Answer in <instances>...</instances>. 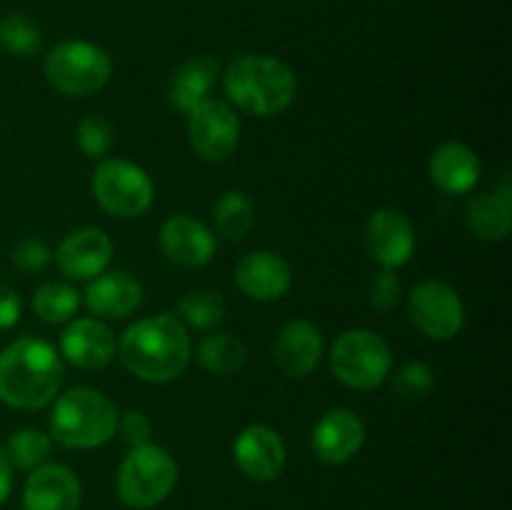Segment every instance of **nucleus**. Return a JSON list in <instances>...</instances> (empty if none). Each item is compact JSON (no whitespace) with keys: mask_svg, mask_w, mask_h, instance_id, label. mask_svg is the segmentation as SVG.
Segmentation results:
<instances>
[{"mask_svg":"<svg viewBox=\"0 0 512 510\" xmlns=\"http://www.w3.org/2000/svg\"><path fill=\"white\" fill-rule=\"evenodd\" d=\"M218 78V60L210 58V55H193L185 63H180L170 78V103L175 105V110L188 115L203 100H208V93L215 88Z\"/></svg>","mask_w":512,"mask_h":510,"instance_id":"nucleus-22","label":"nucleus"},{"mask_svg":"<svg viewBox=\"0 0 512 510\" xmlns=\"http://www.w3.org/2000/svg\"><path fill=\"white\" fill-rule=\"evenodd\" d=\"M78 145L85 158H105L110 145H113V125L100 115H88L78 125Z\"/></svg>","mask_w":512,"mask_h":510,"instance_id":"nucleus-30","label":"nucleus"},{"mask_svg":"<svg viewBox=\"0 0 512 510\" xmlns=\"http://www.w3.org/2000/svg\"><path fill=\"white\" fill-rule=\"evenodd\" d=\"M140 300H143V285L125 270H105L90 280L83 295V303L88 305L90 313L105 320L128 318L138 310Z\"/></svg>","mask_w":512,"mask_h":510,"instance_id":"nucleus-20","label":"nucleus"},{"mask_svg":"<svg viewBox=\"0 0 512 510\" xmlns=\"http://www.w3.org/2000/svg\"><path fill=\"white\" fill-rule=\"evenodd\" d=\"M60 350L65 360L80 370H100L118 353L113 330L95 318H78L60 335Z\"/></svg>","mask_w":512,"mask_h":510,"instance_id":"nucleus-18","label":"nucleus"},{"mask_svg":"<svg viewBox=\"0 0 512 510\" xmlns=\"http://www.w3.org/2000/svg\"><path fill=\"white\" fill-rule=\"evenodd\" d=\"M230 103L255 118L280 115L293 105L298 78L293 68L273 55H240L223 73Z\"/></svg>","mask_w":512,"mask_h":510,"instance_id":"nucleus-3","label":"nucleus"},{"mask_svg":"<svg viewBox=\"0 0 512 510\" xmlns=\"http://www.w3.org/2000/svg\"><path fill=\"white\" fill-rule=\"evenodd\" d=\"M10 490H13V463L5 448H0V505L10 498Z\"/></svg>","mask_w":512,"mask_h":510,"instance_id":"nucleus-36","label":"nucleus"},{"mask_svg":"<svg viewBox=\"0 0 512 510\" xmlns=\"http://www.w3.org/2000/svg\"><path fill=\"white\" fill-rule=\"evenodd\" d=\"M365 248L383 270H395L413 258L415 228L398 208H380L365 223Z\"/></svg>","mask_w":512,"mask_h":510,"instance_id":"nucleus-11","label":"nucleus"},{"mask_svg":"<svg viewBox=\"0 0 512 510\" xmlns=\"http://www.w3.org/2000/svg\"><path fill=\"white\" fill-rule=\"evenodd\" d=\"M65 380L58 350L23 335L0 350V400L15 410H40L60 395Z\"/></svg>","mask_w":512,"mask_h":510,"instance_id":"nucleus-1","label":"nucleus"},{"mask_svg":"<svg viewBox=\"0 0 512 510\" xmlns=\"http://www.w3.org/2000/svg\"><path fill=\"white\" fill-rule=\"evenodd\" d=\"M233 458L240 473L255 483H273L285 468V443L268 425H248L233 443Z\"/></svg>","mask_w":512,"mask_h":510,"instance_id":"nucleus-12","label":"nucleus"},{"mask_svg":"<svg viewBox=\"0 0 512 510\" xmlns=\"http://www.w3.org/2000/svg\"><path fill=\"white\" fill-rule=\"evenodd\" d=\"M255 223V203L243 190H228L213 205L215 233L223 240H240Z\"/></svg>","mask_w":512,"mask_h":510,"instance_id":"nucleus-24","label":"nucleus"},{"mask_svg":"<svg viewBox=\"0 0 512 510\" xmlns=\"http://www.w3.org/2000/svg\"><path fill=\"white\" fill-rule=\"evenodd\" d=\"M330 368L335 378L348 388L373 390L388 380L393 353L388 343L373 330H345L330 348Z\"/></svg>","mask_w":512,"mask_h":510,"instance_id":"nucleus-7","label":"nucleus"},{"mask_svg":"<svg viewBox=\"0 0 512 510\" xmlns=\"http://www.w3.org/2000/svg\"><path fill=\"white\" fill-rule=\"evenodd\" d=\"M80 500L83 488L78 475L60 463L38 465L25 480V510H78Z\"/></svg>","mask_w":512,"mask_h":510,"instance_id":"nucleus-17","label":"nucleus"},{"mask_svg":"<svg viewBox=\"0 0 512 510\" xmlns=\"http://www.w3.org/2000/svg\"><path fill=\"white\" fill-rule=\"evenodd\" d=\"M118 430H120V438H123L130 448L153 443V425H150L148 415L140 413V410H128L125 415H120Z\"/></svg>","mask_w":512,"mask_h":510,"instance_id":"nucleus-34","label":"nucleus"},{"mask_svg":"<svg viewBox=\"0 0 512 510\" xmlns=\"http://www.w3.org/2000/svg\"><path fill=\"white\" fill-rule=\"evenodd\" d=\"M20 310H23L20 295L15 293L13 288L0 283V330L13 328V325L20 320Z\"/></svg>","mask_w":512,"mask_h":510,"instance_id":"nucleus-35","label":"nucleus"},{"mask_svg":"<svg viewBox=\"0 0 512 510\" xmlns=\"http://www.w3.org/2000/svg\"><path fill=\"white\" fill-rule=\"evenodd\" d=\"M433 388V370L420 360H410L393 375V390L403 398H423Z\"/></svg>","mask_w":512,"mask_h":510,"instance_id":"nucleus-31","label":"nucleus"},{"mask_svg":"<svg viewBox=\"0 0 512 510\" xmlns=\"http://www.w3.org/2000/svg\"><path fill=\"white\" fill-rule=\"evenodd\" d=\"M325 340L310 320H290L280 328L273 343V358L288 378H308L323 358Z\"/></svg>","mask_w":512,"mask_h":510,"instance_id":"nucleus-16","label":"nucleus"},{"mask_svg":"<svg viewBox=\"0 0 512 510\" xmlns=\"http://www.w3.org/2000/svg\"><path fill=\"white\" fill-rule=\"evenodd\" d=\"M58 268L63 275L73 280H93L100 273H105L113 260V240L105 230L93 228H78L63 238L58 245Z\"/></svg>","mask_w":512,"mask_h":510,"instance_id":"nucleus-14","label":"nucleus"},{"mask_svg":"<svg viewBox=\"0 0 512 510\" xmlns=\"http://www.w3.org/2000/svg\"><path fill=\"white\" fill-rule=\"evenodd\" d=\"M50 448H53V440L50 435H45L38 428H20L15 430L8 438V453L10 463L20 470H35L38 465H43L48 460Z\"/></svg>","mask_w":512,"mask_h":510,"instance_id":"nucleus-29","label":"nucleus"},{"mask_svg":"<svg viewBox=\"0 0 512 510\" xmlns=\"http://www.w3.org/2000/svg\"><path fill=\"white\" fill-rule=\"evenodd\" d=\"M410 320L430 340H450L463 330L465 305L445 280H423L410 293Z\"/></svg>","mask_w":512,"mask_h":510,"instance_id":"nucleus-9","label":"nucleus"},{"mask_svg":"<svg viewBox=\"0 0 512 510\" xmlns=\"http://www.w3.org/2000/svg\"><path fill=\"white\" fill-rule=\"evenodd\" d=\"M198 360L205 370L215 375H230L243 368L245 345L230 333H213L198 345Z\"/></svg>","mask_w":512,"mask_h":510,"instance_id":"nucleus-26","label":"nucleus"},{"mask_svg":"<svg viewBox=\"0 0 512 510\" xmlns=\"http://www.w3.org/2000/svg\"><path fill=\"white\" fill-rule=\"evenodd\" d=\"M0 48L15 58H35L43 48V33L28 15L8 13L0 18Z\"/></svg>","mask_w":512,"mask_h":510,"instance_id":"nucleus-28","label":"nucleus"},{"mask_svg":"<svg viewBox=\"0 0 512 510\" xmlns=\"http://www.w3.org/2000/svg\"><path fill=\"white\" fill-rule=\"evenodd\" d=\"M80 298L78 290L68 283H60V280H50V283H43L33 295V310L43 323L58 325L65 323V320L73 318L78 313Z\"/></svg>","mask_w":512,"mask_h":510,"instance_id":"nucleus-25","label":"nucleus"},{"mask_svg":"<svg viewBox=\"0 0 512 510\" xmlns=\"http://www.w3.org/2000/svg\"><path fill=\"white\" fill-rule=\"evenodd\" d=\"M465 223L478 238L503 240L512 228V200L500 193H480L465 208Z\"/></svg>","mask_w":512,"mask_h":510,"instance_id":"nucleus-23","label":"nucleus"},{"mask_svg":"<svg viewBox=\"0 0 512 510\" xmlns=\"http://www.w3.org/2000/svg\"><path fill=\"white\" fill-rule=\"evenodd\" d=\"M310 443H313L315 455L323 463H348L358 455V450L365 443L363 418L350 408H330L315 423Z\"/></svg>","mask_w":512,"mask_h":510,"instance_id":"nucleus-13","label":"nucleus"},{"mask_svg":"<svg viewBox=\"0 0 512 510\" xmlns=\"http://www.w3.org/2000/svg\"><path fill=\"white\" fill-rule=\"evenodd\" d=\"M118 408L95 388H70L58 395L50 415V430L60 445L73 450L100 448L118 433Z\"/></svg>","mask_w":512,"mask_h":510,"instance_id":"nucleus-4","label":"nucleus"},{"mask_svg":"<svg viewBox=\"0 0 512 510\" xmlns=\"http://www.w3.org/2000/svg\"><path fill=\"white\" fill-rule=\"evenodd\" d=\"M190 145L205 163H225L238 150L240 120L223 100L208 98L188 113Z\"/></svg>","mask_w":512,"mask_h":510,"instance_id":"nucleus-10","label":"nucleus"},{"mask_svg":"<svg viewBox=\"0 0 512 510\" xmlns=\"http://www.w3.org/2000/svg\"><path fill=\"white\" fill-rule=\"evenodd\" d=\"M178 485V463L155 443L130 448L118 470V495L128 508L148 510L163 503Z\"/></svg>","mask_w":512,"mask_h":510,"instance_id":"nucleus-6","label":"nucleus"},{"mask_svg":"<svg viewBox=\"0 0 512 510\" xmlns=\"http://www.w3.org/2000/svg\"><path fill=\"white\" fill-rule=\"evenodd\" d=\"M45 80L53 90L68 98H85L108 85L113 60L100 45L88 40H65L45 58Z\"/></svg>","mask_w":512,"mask_h":510,"instance_id":"nucleus-5","label":"nucleus"},{"mask_svg":"<svg viewBox=\"0 0 512 510\" xmlns=\"http://www.w3.org/2000/svg\"><path fill=\"white\" fill-rule=\"evenodd\" d=\"M93 195L100 208L115 218H140L153 205L155 188L140 165L123 158H105L95 168Z\"/></svg>","mask_w":512,"mask_h":510,"instance_id":"nucleus-8","label":"nucleus"},{"mask_svg":"<svg viewBox=\"0 0 512 510\" xmlns=\"http://www.w3.org/2000/svg\"><path fill=\"white\" fill-rule=\"evenodd\" d=\"M160 248L183 268H203L218 250L213 230L190 215H173L160 228Z\"/></svg>","mask_w":512,"mask_h":510,"instance_id":"nucleus-19","label":"nucleus"},{"mask_svg":"<svg viewBox=\"0 0 512 510\" xmlns=\"http://www.w3.org/2000/svg\"><path fill=\"white\" fill-rule=\"evenodd\" d=\"M178 318L195 330H213L225 318V300L218 290L198 288L183 295L178 305Z\"/></svg>","mask_w":512,"mask_h":510,"instance_id":"nucleus-27","label":"nucleus"},{"mask_svg":"<svg viewBox=\"0 0 512 510\" xmlns=\"http://www.w3.org/2000/svg\"><path fill=\"white\" fill-rule=\"evenodd\" d=\"M125 368L145 383H170L190 363V335L178 315L160 313L130 325L118 340Z\"/></svg>","mask_w":512,"mask_h":510,"instance_id":"nucleus-2","label":"nucleus"},{"mask_svg":"<svg viewBox=\"0 0 512 510\" xmlns=\"http://www.w3.org/2000/svg\"><path fill=\"white\" fill-rule=\"evenodd\" d=\"M403 298V285H400L398 275L393 270H380L370 283V305L378 313H388Z\"/></svg>","mask_w":512,"mask_h":510,"instance_id":"nucleus-32","label":"nucleus"},{"mask_svg":"<svg viewBox=\"0 0 512 510\" xmlns=\"http://www.w3.org/2000/svg\"><path fill=\"white\" fill-rule=\"evenodd\" d=\"M10 258L25 273H38V270H43L53 260V253H50V248L40 238H23L13 248Z\"/></svg>","mask_w":512,"mask_h":510,"instance_id":"nucleus-33","label":"nucleus"},{"mask_svg":"<svg viewBox=\"0 0 512 510\" xmlns=\"http://www.w3.org/2000/svg\"><path fill=\"white\" fill-rule=\"evenodd\" d=\"M430 180L448 195H465L478 185L480 158L465 143H443L428 163Z\"/></svg>","mask_w":512,"mask_h":510,"instance_id":"nucleus-21","label":"nucleus"},{"mask_svg":"<svg viewBox=\"0 0 512 510\" xmlns=\"http://www.w3.org/2000/svg\"><path fill=\"white\" fill-rule=\"evenodd\" d=\"M235 283L248 298L270 303L280 300L293 285V268L273 250H253L235 265Z\"/></svg>","mask_w":512,"mask_h":510,"instance_id":"nucleus-15","label":"nucleus"}]
</instances>
